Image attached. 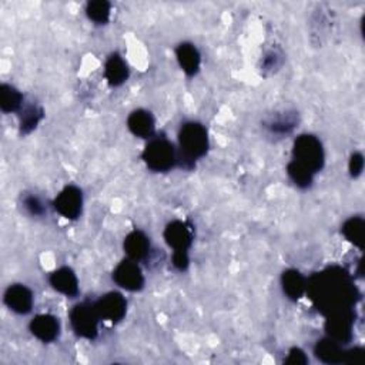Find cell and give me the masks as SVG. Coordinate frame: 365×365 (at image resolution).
<instances>
[{
  "label": "cell",
  "mask_w": 365,
  "mask_h": 365,
  "mask_svg": "<svg viewBox=\"0 0 365 365\" xmlns=\"http://www.w3.org/2000/svg\"><path fill=\"white\" fill-rule=\"evenodd\" d=\"M310 297L318 310L324 314L351 310L357 298V288L352 286L348 274L340 267H331L318 272L307 281Z\"/></svg>",
  "instance_id": "cell-1"
},
{
  "label": "cell",
  "mask_w": 365,
  "mask_h": 365,
  "mask_svg": "<svg viewBox=\"0 0 365 365\" xmlns=\"http://www.w3.org/2000/svg\"><path fill=\"white\" fill-rule=\"evenodd\" d=\"M178 160L185 161L187 167H193L194 161L201 159L208 150V135L206 127L194 121L182 124L178 133Z\"/></svg>",
  "instance_id": "cell-2"
},
{
  "label": "cell",
  "mask_w": 365,
  "mask_h": 365,
  "mask_svg": "<svg viewBox=\"0 0 365 365\" xmlns=\"http://www.w3.org/2000/svg\"><path fill=\"white\" fill-rule=\"evenodd\" d=\"M294 161L310 170L312 174L321 170L324 167V149L321 142H319L315 135L303 134L294 143L293 149Z\"/></svg>",
  "instance_id": "cell-3"
},
{
  "label": "cell",
  "mask_w": 365,
  "mask_h": 365,
  "mask_svg": "<svg viewBox=\"0 0 365 365\" xmlns=\"http://www.w3.org/2000/svg\"><path fill=\"white\" fill-rule=\"evenodd\" d=\"M143 160L150 170L164 173L175 166L178 161V154L167 139L159 137V139H153L147 145L143 152Z\"/></svg>",
  "instance_id": "cell-4"
},
{
  "label": "cell",
  "mask_w": 365,
  "mask_h": 365,
  "mask_svg": "<svg viewBox=\"0 0 365 365\" xmlns=\"http://www.w3.org/2000/svg\"><path fill=\"white\" fill-rule=\"evenodd\" d=\"M99 314L95 304L81 303L70 311V324L73 331L83 338L95 340L99 333Z\"/></svg>",
  "instance_id": "cell-5"
},
{
  "label": "cell",
  "mask_w": 365,
  "mask_h": 365,
  "mask_svg": "<svg viewBox=\"0 0 365 365\" xmlns=\"http://www.w3.org/2000/svg\"><path fill=\"white\" fill-rule=\"evenodd\" d=\"M113 280L117 286L127 291H140L145 286V277L140 267L135 264L133 260L121 261L114 272H113Z\"/></svg>",
  "instance_id": "cell-6"
},
{
  "label": "cell",
  "mask_w": 365,
  "mask_h": 365,
  "mask_svg": "<svg viewBox=\"0 0 365 365\" xmlns=\"http://www.w3.org/2000/svg\"><path fill=\"white\" fill-rule=\"evenodd\" d=\"M352 324H354V314L351 310H343L328 314L326 330L337 343H348L352 337Z\"/></svg>",
  "instance_id": "cell-7"
},
{
  "label": "cell",
  "mask_w": 365,
  "mask_h": 365,
  "mask_svg": "<svg viewBox=\"0 0 365 365\" xmlns=\"http://www.w3.org/2000/svg\"><path fill=\"white\" fill-rule=\"evenodd\" d=\"M53 206L60 215L69 220H76L81 214V208H83L81 190L77 189L76 186L65 187L60 192V194L56 197Z\"/></svg>",
  "instance_id": "cell-8"
},
{
  "label": "cell",
  "mask_w": 365,
  "mask_h": 365,
  "mask_svg": "<svg viewBox=\"0 0 365 365\" xmlns=\"http://www.w3.org/2000/svg\"><path fill=\"white\" fill-rule=\"evenodd\" d=\"M96 311L102 319H109L112 323H119L124 318L127 303L120 293H107L95 303Z\"/></svg>",
  "instance_id": "cell-9"
},
{
  "label": "cell",
  "mask_w": 365,
  "mask_h": 365,
  "mask_svg": "<svg viewBox=\"0 0 365 365\" xmlns=\"http://www.w3.org/2000/svg\"><path fill=\"white\" fill-rule=\"evenodd\" d=\"M164 239L174 251H189L193 243V232L186 223L173 221L166 227Z\"/></svg>",
  "instance_id": "cell-10"
},
{
  "label": "cell",
  "mask_w": 365,
  "mask_h": 365,
  "mask_svg": "<svg viewBox=\"0 0 365 365\" xmlns=\"http://www.w3.org/2000/svg\"><path fill=\"white\" fill-rule=\"evenodd\" d=\"M30 331L37 340L43 343H52L59 337L60 324L56 317L51 314H40L32 319Z\"/></svg>",
  "instance_id": "cell-11"
},
{
  "label": "cell",
  "mask_w": 365,
  "mask_h": 365,
  "mask_svg": "<svg viewBox=\"0 0 365 365\" xmlns=\"http://www.w3.org/2000/svg\"><path fill=\"white\" fill-rule=\"evenodd\" d=\"M5 304L18 314H27L33 308V294L26 286H11L5 293Z\"/></svg>",
  "instance_id": "cell-12"
},
{
  "label": "cell",
  "mask_w": 365,
  "mask_h": 365,
  "mask_svg": "<svg viewBox=\"0 0 365 365\" xmlns=\"http://www.w3.org/2000/svg\"><path fill=\"white\" fill-rule=\"evenodd\" d=\"M49 281H51V286L56 291H59L67 297L73 298L79 294L77 277H76L74 271L69 267H62L58 271H55L51 276Z\"/></svg>",
  "instance_id": "cell-13"
},
{
  "label": "cell",
  "mask_w": 365,
  "mask_h": 365,
  "mask_svg": "<svg viewBox=\"0 0 365 365\" xmlns=\"http://www.w3.org/2000/svg\"><path fill=\"white\" fill-rule=\"evenodd\" d=\"M127 126L130 131L142 139H149L154 133V119L150 112L135 110L127 119Z\"/></svg>",
  "instance_id": "cell-14"
},
{
  "label": "cell",
  "mask_w": 365,
  "mask_h": 365,
  "mask_svg": "<svg viewBox=\"0 0 365 365\" xmlns=\"http://www.w3.org/2000/svg\"><path fill=\"white\" fill-rule=\"evenodd\" d=\"M175 56L180 67L189 76H194L199 73L201 58L196 46H193L192 43H181L175 49Z\"/></svg>",
  "instance_id": "cell-15"
},
{
  "label": "cell",
  "mask_w": 365,
  "mask_h": 365,
  "mask_svg": "<svg viewBox=\"0 0 365 365\" xmlns=\"http://www.w3.org/2000/svg\"><path fill=\"white\" fill-rule=\"evenodd\" d=\"M124 251L135 263L145 260L150 251V240L142 232H131L124 240Z\"/></svg>",
  "instance_id": "cell-16"
},
{
  "label": "cell",
  "mask_w": 365,
  "mask_h": 365,
  "mask_svg": "<svg viewBox=\"0 0 365 365\" xmlns=\"http://www.w3.org/2000/svg\"><path fill=\"white\" fill-rule=\"evenodd\" d=\"M281 284H283L284 294L294 301L300 300L307 291V280L297 270L284 271L281 277Z\"/></svg>",
  "instance_id": "cell-17"
},
{
  "label": "cell",
  "mask_w": 365,
  "mask_h": 365,
  "mask_svg": "<svg viewBox=\"0 0 365 365\" xmlns=\"http://www.w3.org/2000/svg\"><path fill=\"white\" fill-rule=\"evenodd\" d=\"M315 357L326 364H341L344 362L345 351L340 347V343L333 338H324L318 341L314 348Z\"/></svg>",
  "instance_id": "cell-18"
},
{
  "label": "cell",
  "mask_w": 365,
  "mask_h": 365,
  "mask_svg": "<svg viewBox=\"0 0 365 365\" xmlns=\"http://www.w3.org/2000/svg\"><path fill=\"white\" fill-rule=\"evenodd\" d=\"M105 76L110 86L123 84L128 77L127 63L119 55H112L106 62Z\"/></svg>",
  "instance_id": "cell-19"
},
{
  "label": "cell",
  "mask_w": 365,
  "mask_h": 365,
  "mask_svg": "<svg viewBox=\"0 0 365 365\" xmlns=\"http://www.w3.org/2000/svg\"><path fill=\"white\" fill-rule=\"evenodd\" d=\"M0 107L5 113H13L23 107V95L11 84L0 86Z\"/></svg>",
  "instance_id": "cell-20"
},
{
  "label": "cell",
  "mask_w": 365,
  "mask_h": 365,
  "mask_svg": "<svg viewBox=\"0 0 365 365\" xmlns=\"http://www.w3.org/2000/svg\"><path fill=\"white\" fill-rule=\"evenodd\" d=\"M364 233H365V221L361 217H352L347 220L343 225V234L348 241H351L358 248H364Z\"/></svg>",
  "instance_id": "cell-21"
},
{
  "label": "cell",
  "mask_w": 365,
  "mask_h": 365,
  "mask_svg": "<svg viewBox=\"0 0 365 365\" xmlns=\"http://www.w3.org/2000/svg\"><path fill=\"white\" fill-rule=\"evenodd\" d=\"M112 6L106 0H96V2H90L86 8V13L90 20H93L98 25H106L110 19Z\"/></svg>",
  "instance_id": "cell-22"
},
{
  "label": "cell",
  "mask_w": 365,
  "mask_h": 365,
  "mask_svg": "<svg viewBox=\"0 0 365 365\" xmlns=\"http://www.w3.org/2000/svg\"><path fill=\"white\" fill-rule=\"evenodd\" d=\"M22 114H20V131L27 134L30 133L37 123L43 117V110L37 107L36 105H29L26 107H22Z\"/></svg>",
  "instance_id": "cell-23"
},
{
  "label": "cell",
  "mask_w": 365,
  "mask_h": 365,
  "mask_svg": "<svg viewBox=\"0 0 365 365\" xmlns=\"http://www.w3.org/2000/svg\"><path fill=\"white\" fill-rule=\"evenodd\" d=\"M287 173L290 175V178L296 182V185L301 189H305V187H310L311 182H312V178H314V174L307 170L305 167H303L301 164H298L297 161H291L288 166H287Z\"/></svg>",
  "instance_id": "cell-24"
},
{
  "label": "cell",
  "mask_w": 365,
  "mask_h": 365,
  "mask_svg": "<svg viewBox=\"0 0 365 365\" xmlns=\"http://www.w3.org/2000/svg\"><path fill=\"white\" fill-rule=\"evenodd\" d=\"M297 126V117L294 114H280L276 119H272L268 121V128L272 133H279V134H284V133H290L294 127Z\"/></svg>",
  "instance_id": "cell-25"
},
{
  "label": "cell",
  "mask_w": 365,
  "mask_h": 365,
  "mask_svg": "<svg viewBox=\"0 0 365 365\" xmlns=\"http://www.w3.org/2000/svg\"><path fill=\"white\" fill-rule=\"evenodd\" d=\"M23 206H25V208H26L32 215H36V217L43 215L44 211H46V208H44V206H43V203L40 201V199L36 197V196H33V194L25 196V199H23Z\"/></svg>",
  "instance_id": "cell-26"
},
{
  "label": "cell",
  "mask_w": 365,
  "mask_h": 365,
  "mask_svg": "<svg viewBox=\"0 0 365 365\" xmlns=\"http://www.w3.org/2000/svg\"><path fill=\"white\" fill-rule=\"evenodd\" d=\"M365 351L362 348H352L345 351L344 354V364H352V365H361L364 362Z\"/></svg>",
  "instance_id": "cell-27"
},
{
  "label": "cell",
  "mask_w": 365,
  "mask_h": 365,
  "mask_svg": "<svg viewBox=\"0 0 365 365\" xmlns=\"http://www.w3.org/2000/svg\"><path fill=\"white\" fill-rule=\"evenodd\" d=\"M286 364H291V365H304L308 362V358L305 355V352L300 348H291L290 354L287 357V359L284 361Z\"/></svg>",
  "instance_id": "cell-28"
},
{
  "label": "cell",
  "mask_w": 365,
  "mask_h": 365,
  "mask_svg": "<svg viewBox=\"0 0 365 365\" xmlns=\"http://www.w3.org/2000/svg\"><path fill=\"white\" fill-rule=\"evenodd\" d=\"M189 253L187 251H174L173 254V265L180 270V271H185L189 267Z\"/></svg>",
  "instance_id": "cell-29"
},
{
  "label": "cell",
  "mask_w": 365,
  "mask_h": 365,
  "mask_svg": "<svg viewBox=\"0 0 365 365\" xmlns=\"http://www.w3.org/2000/svg\"><path fill=\"white\" fill-rule=\"evenodd\" d=\"M364 170V156L361 153H354L350 160V173L352 177H358Z\"/></svg>",
  "instance_id": "cell-30"
}]
</instances>
